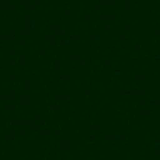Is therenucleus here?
<instances>
[]
</instances>
